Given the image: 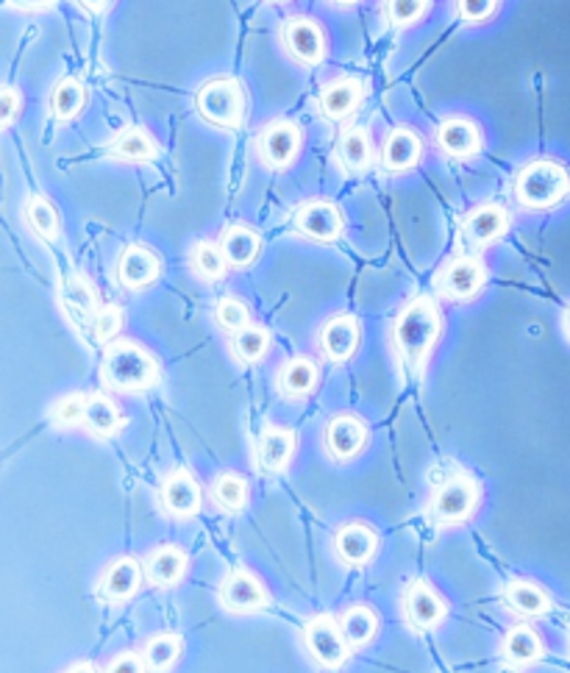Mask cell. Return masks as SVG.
<instances>
[{
    "label": "cell",
    "mask_w": 570,
    "mask_h": 673,
    "mask_svg": "<svg viewBox=\"0 0 570 673\" xmlns=\"http://www.w3.org/2000/svg\"><path fill=\"white\" fill-rule=\"evenodd\" d=\"M442 331V315L437 309L434 298L429 295H418L409 300L396 317L392 326V348H396L398 365L409 376H420L429 365V356L434 350L437 339Z\"/></svg>",
    "instance_id": "cell-1"
},
{
    "label": "cell",
    "mask_w": 570,
    "mask_h": 673,
    "mask_svg": "<svg viewBox=\"0 0 570 673\" xmlns=\"http://www.w3.org/2000/svg\"><path fill=\"white\" fill-rule=\"evenodd\" d=\"M101 378L114 393H142L157 387L162 370L157 356L134 339H114L107 345L101 362Z\"/></svg>",
    "instance_id": "cell-2"
},
{
    "label": "cell",
    "mask_w": 570,
    "mask_h": 673,
    "mask_svg": "<svg viewBox=\"0 0 570 673\" xmlns=\"http://www.w3.org/2000/svg\"><path fill=\"white\" fill-rule=\"evenodd\" d=\"M514 195L526 209H553L570 195V172L551 159H537L518 172Z\"/></svg>",
    "instance_id": "cell-3"
},
{
    "label": "cell",
    "mask_w": 570,
    "mask_h": 673,
    "mask_svg": "<svg viewBox=\"0 0 570 673\" xmlns=\"http://www.w3.org/2000/svg\"><path fill=\"white\" fill-rule=\"evenodd\" d=\"M481 504V484L470 473L446 478L431 495L429 512L440 526H459L476 515Z\"/></svg>",
    "instance_id": "cell-4"
},
{
    "label": "cell",
    "mask_w": 570,
    "mask_h": 673,
    "mask_svg": "<svg viewBox=\"0 0 570 673\" xmlns=\"http://www.w3.org/2000/svg\"><path fill=\"white\" fill-rule=\"evenodd\" d=\"M303 643L312 660L326 671H337L351 656V643L346 640V632L340 626V617L334 615H314L303 626Z\"/></svg>",
    "instance_id": "cell-5"
},
{
    "label": "cell",
    "mask_w": 570,
    "mask_h": 673,
    "mask_svg": "<svg viewBox=\"0 0 570 673\" xmlns=\"http://www.w3.org/2000/svg\"><path fill=\"white\" fill-rule=\"evenodd\" d=\"M196 106L203 120L220 128H237L246 117V95H242L240 83L231 78H214V81L203 83Z\"/></svg>",
    "instance_id": "cell-6"
},
{
    "label": "cell",
    "mask_w": 570,
    "mask_h": 673,
    "mask_svg": "<svg viewBox=\"0 0 570 673\" xmlns=\"http://www.w3.org/2000/svg\"><path fill=\"white\" fill-rule=\"evenodd\" d=\"M403 617L414 632H431L448 617V601L426 578H414L403 590Z\"/></svg>",
    "instance_id": "cell-7"
},
{
    "label": "cell",
    "mask_w": 570,
    "mask_h": 673,
    "mask_svg": "<svg viewBox=\"0 0 570 673\" xmlns=\"http://www.w3.org/2000/svg\"><path fill=\"white\" fill-rule=\"evenodd\" d=\"M146 578V565L134 556H118L103 567L101 578H98V598L107 604H126L134 598Z\"/></svg>",
    "instance_id": "cell-8"
},
{
    "label": "cell",
    "mask_w": 570,
    "mask_h": 673,
    "mask_svg": "<svg viewBox=\"0 0 570 673\" xmlns=\"http://www.w3.org/2000/svg\"><path fill=\"white\" fill-rule=\"evenodd\" d=\"M220 604L229 612H259L270 604V593L257 573L248 571V567H234L223 578Z\"/></svg>",
    "instance_id": "cell-9"
},
{
    "label": "cell",
    "mask_w": 570,
    "mask_h": 673,
    "mask_svg": "<svg viewBox=\"0 0 570 673\" xmlns=\"http://www.w3.org/2000/svg\"><path fill=\"white\" fill-rule=\"evenodd\" d=\"M487 281V270L473 256H457L448 261L437 276V289L448 300H470L481 293Z\"/></svg>",
    "instance_id": "cell-10"
},
{
    "label": "cell",
    "mask_w": 570,
    "mask_h": 673,
    "mask_svg": "<svg viewBox=\"0 0 570 673\" xmlns=\"http://www.w3.org/2000/svg\"><path fill=\"white\" fill-rule=\"evenodd\" d=\"M159 504L170 517L187 521V517H196L203 509V487L187 471H173L162 482Z\"/></svg>",
    "instance_id": "cell-11"
},
{
    "label": "cell",
    "mask_w": 570,
    "mask_h": 673,
    "mask_svg": "<svg viewBox=\"0 0 570 673\" xmlns=\"http://www.w3.org/2000/svg\"><path fill=\"white\" fill-rule=\"evenodd\" d=\"M298 451V434L287 426H264L257 439V467L262 473H281L290 467Z\"/></svg>",
    "instance_id": "cell-12"
},
{
    "label": "cell",
    "mask_w": 570,
    "mask_h": 673,
    "mask_svg": "<svg viewBox=\"0 0 570 673\" xmlns=\"http://www.w3.org/2000/svg\"><path fill=\"white\" fill-rule=\"evenodd\" d=\"M368 437H370L368 423L357 415L331 417L329 426H326V432H323L326 451H329V454L340 462L353 459V456L362 454L364 445H368Z\"/></svg>",
    "instance_id": "cell-13"
},
{
    "label": "cell",
    "mask_w": 570,
    "mask_h": 673,
    "mask_svg": "<svg viewBox=\"0 0 570 673\" xmlns=\"http://www.w3.org/2000/svg\"><path fill=\"white\" fill-rule=\"evenodd\" d=\"M379 532L362 521L342 523L334 532V551L346 565H368L379 554Z\"/></svg>",
    "instance_id": "cell-14"
},
{
    "label": "cell",
    "mask_w": 570,
    "mask_h": 673,
    "mask_svg": "<svg viewBox=\"0 0 570 673\" xmlns=\"http://www.w3.org/2000/svg\"><path fill=\"white\" fill-rule=\"evenodd\" d=\"M359 343H362V326H359V320L353 315H337L331 320H326V326L320 328V350L334 365L351 359L357 354Z\"/></svg>",
    "instance_id": "cell-15"
},
{
    "label": "cell",
    "mask_w": 570,
    "mask_h": 673,
    "mask_svg": "<svg viewBox=\"0 0 570 673\" xmlns=\"http://www.w3.org/2000/svg\"><path fill=\"white\" fill-rule=\"evenodd\" d=\"M301 150V131L290 120H273L259 137V154L270 167H290Z\"/></svg>",
    "instance_id": "cell-16"
},
{
    "label": "cell",
    "mask_w": 570,
    "mask_h": 673,
    "mask_svg": "<svg viewBox=\"0 0 570 673\" xmlns=\"http://www.w3.org/2000/svg\"><path fill=\"white\" fill-rule=\"evenodd\" d=\"M296 226L303 237L314 239V243H334L342 234V211L329 200H312V204L301 206L296 215Z\"/></svg>",
    "instance_id": "cell-17"
},
{
    "label": "cell",
    "mask_w": 570,
    "mask_h": 673,
    "mask_svg": "<svg viewBox=\"0 0 570 673\" xmlns=\"http://www.w3.org/2000/svg\"><path fill=\"white\" fill-rule=\"evenodd\" d=\"M146 578L153 587H176L179 582H184L187 571H190V556L179 545H157L151 554L146 556Z\"/></svg>",
    "instance_id": "cell-18"
},
{
    "label": "cell",
    "mask_w": 570,
    "mask_h": 673,
    "mask_svg": "<svg viewBox=\"0 0 570 673\" xmlns=\"http://www.w3.org/2000/svg\"><path fill=\"white\" fill-rule=\"evenodd\" d=\"M501 601L509 612H514L518 617H526V621L546 617L553 606L548 590L540 587L537 582H526V578H512V582L503 584Z\"/></svg>",
    "instance_id": "cell-19"
},
{
    "label": "cell",
    "mask_w": 570,
    "mask_h": 673,
    "mask_svg": "<svg viewBox=\"0 0 570 673\" xmlns=\"http://www.w3.org/2000/svg\"><path fill=\"white\" fill-rule=\"evenodd\" d=\"M162 273V261L146 245H129L118 259V281L126 289H146Z\"/></svg>",
    "instance_id": "cell-20"
},
{
    "label": "cell",
    "mask_w": 570,
    "mask_h": 673,
    "mask_svg": "<svg viewBox=\"0 0 570 673\" xmlns=\"http://www.w3.org/2000/svg\"><path fill=\"white\" fill-rule=\"evenodd\" d=\"M501 656L512 667H531L546 656V643L540 632L529 623H514L507 629L501 640Z\"/></svg>",
    "instance_id": "cell-21"
},
{
    "label": "cell",
    "mask_w": 570,
    "mask_h": 673,
    "mask_svg": "<svg viewBox=\"0 0 570 673\" xmlns=\"http://www.w3.org/2000/svg\"><path fill=\"white\" fill-rule=\"evenodd\" d=\"M284 44L301 65H320L326 56V37L320 26L309 17H296L284 26Z\"/></svg>",
    "instance_id": "cell-22"
},
{
    "label": "cell",
    "mask_w": 570,
    "mask_h": 673,
    "mask_svg": "<svg viewBox=\"0 0 570 673\" xmlns=\"http://www.w3.org/2000/svg\"><path fill=\"white\" fill-rule=\"evenodd\" d=\"M320 382V367L318 362L309 359V356H296V359H287L279 367V376H276V387L284 398L301 400L318 389Z\"/></svg>",
    "instance_id": "cell-23"
},
{
    "label": "cell",
    "mask_w": 570,
    "mask_h": 673,
    "mask_svg": "<svg viewBox=\"0 0 570 673\" xmlns=\"http://www.w3.org/2000/svg\"><path fill=\"white\" fill-rule=\"evenodd\" d=\"M509 228V215L503 206L498 204H481L464 220V234L470 237V243L476 245H492L507 234Z\"/></svg>",
    "instance_id": "cell-24"
},
{
    "label": "cell",
    "mask_w": 570,
    "mask_h": 673,
    "mask_svg": "<svg viewBox=\"0 0 570 673\" xmlns=\"http://www.w3.org/2000/svg\"><path fill=\"white\" fill-rule=\"evenodd\" d=\"M437 142L448 156L468 159L481 150V131L476 128V122L464 120V117H451L437 128Z\"/></svg>",
    "instance_id": "cell-25"
},
{
    "label": "cell",
    "mask_w": 570,
    "mask_h": 673,
    "mask_svg": "<svg viewBox=\"0 0 570 673\" xmlns=\"http://www.w3.org/2000/svg\"><path fill=\"white\" fill-rule=\"evenodd\" d=\"M420 154H423V142L412 128H392L384 139V148H381V161H384L387 170L401 172L418 165Z\"/></svg>",
    "instance_id": "cell-26"
},
{
    "label": "cell",
    "mask_w": 570,
    "mask_h": 673,
    "mask_svg": "<svg viewBox=\"0 0 570 673\" xmlns=\"http://www.w3.org/2000/svg\"><path fill=\"white\" fill-rule=\"evenodd\" d=\"M62 304L64 311H68L70 320L76 326H87L92 331V323L98 317V306H96V293H92L90 284L79 276H70L62 281Z\"/></svg>",
    "instance_id": "cell-27"
},
{
    "label": "cell",
    "mask_w": 570,
    "mask_h": 673,
    "mask_svg": "<svg viewBox=\"0 0 570 673\" xmlns=\"http://www.w3.org/2000/svg\"><path fill=\"white\" fill-rule=\"evenodd\" d=\"M84 426L90 428L96 437H118L126 426V417H123V412H120V406L114 404L109 395L96 393L87 398Z\"/></svg>",
    "instance_id": "cell-28"
},
{
    "label": "cell",
    "mask_w": 570,
    "mask_h": 673,
    "mask_svg": "<svg viewBox=\"0 0 570 673\" xmlns=\"http://www.w3.org/2000/svg\"><path fill=\"white\" fill-rule=\"evenodd\" d=\"M209 495H212L214 506H218L220 512L240 515V512H246L248 504H251V484H248L246 476H240V473H220L212 482Z\"/></svg>",
    "instance_id": "cell-29"
},
{
    "label": "cell",
    "mask_w": 570,
    "mask_h": 673,
    "mask_svg": "<svg viewBox=\"0 0 570 673\" xmlns=\"http://www.w3.org/2000/svg\"><path fill=\"white\" fill-rule=\"evenodd\" d=\"M362 100V83L357 78H340L331 81L320 95V109L329 120H346Z\"/></svg>",
    "instance_id": "cell-30"
},
{
    "label": "cell",
    "mask_w": 570,
    "mask_h": 673,
    "mask_svg": "<svg viewBox=\"0 0 570 673\" xmlns=\"http://www.w3.org/2000/svg\"><path fill=\"white\" fill-rule=\"evenodd\" d=\"M340 626H342V632H346V640L351 643V649L357 651V649H362V645L373 643L376 634H379V629H381V621H379V615L373 612V606L353 604L342 612Z\"/></svg>",
    "instance_id": "cell-31"
},
{
    "label": "cell",
    "mask_w": 570,
    "mask_h": 673,
    "mask_svg": "<svg viewBox=\"0 0 570 673\" xmlns=\"http://www.w3.org/2000/svg\"><path fill=\"white\" fill-rule=\"evenodd\" d=\"M220 248H223L226 259L234 267H248L257 261L259 250H262V239L253 228L248 226H229L220 237Z\"/></svg>",
    "instance_id": "cell-32"
},
{
    "label": "cell",
    "mask_w": 570,
    "mask_h": 673,
    "mask_svg": "<svg viewBox=\"0 0 570 673\" xmlns=\"http://www.w3.org/2000/svg\"><path fill=\"white\" fill-rule=\"evenodd\" d=\"M109 154L123 161H153L159 156V142L146 128H126L112 139Z\"/></svg>",
    "instance_id": "cell-33"
},
{
    "label": "cell",
    "mask_w": 570,
    "mask_h": 673,
    "mask_svg": "<svg viewBox=\"0 0 570 673\" xmlns=\"http://www.w3.org/2000/svg\"><path fill=\"white\" fill-rule=\"evenodd\" d=\"M181 654H184V637L173 632L157 634L142 649V656H146V665L151 673H168L181 660Z\"/></svg>",
    "instance_id": "cell-34"
},
{
    "label": "cell",
    "mask_w": 570,
    "mask_h": 673,
    "mask_svg": "<svg viewBox=\"0 0 570 673\" xmlns=\"http://www.w3.org/2000/svg\"><path fill=\"white\" fill-rule=\"evenodd\" d=\"M26 220L37 237L48 239V243L59 237V211L46 195H31L29 204H26Z\"/></svg>",
    "instance_id": "cell-35"
},
{
    "label": "cell",
    "mask_w": 570,
    "mask_h": 673,
    "mask_svg": "<svg viewBox=\"0 0 570 673\" xmlns=\"http://www.w3.org/2000/svg\"><path fill=\"white\" fill-rule=\"evenodd\" d=\"M231 350H234L237 359L246 362V365L262 362L270 350V331L262 326H246L231 339Z\"/></svg>",
    "instance_id": "cell-36"
},
{
    "label": "cell",
    "mask_w": 570,
    "mask_h": 673,
    "mask_svg": "<svg viewBox=\"0 0 570 673\" xmlns=\"http://www.w3.org/2000/svg\"><path fill=\"white\" fill-rule=\"evenodd\" d=\"M373 159V145L364 128H348L340 139V161L346 170H364Z\"/></svg>",
    "instance_id": "cell-37"
},
{
    "label": "cell",
    "mask_w": 570,
    "mask_h": 673,
    "mask_svg": "<svg viewBox=\"0 0 570 673\" xmlns=\"http://www.w3.org/2000/svg\"><path fill=\"white\" fill-rule=\"evenodd\" d=\"M190 261H192V270H196L201 278H207V281H218V278H223L226 270H229V259H226L223 248L214 243L192 245Z\"/></svg>",
    "instance_id": "cell-38"
},
{
    "label": "cell",
    "mask_w": 570,
    "mask_h": 673,
    "mask_svg": "<svg viewBox=\"0 0 570 673\" xmlns=\"http://www.w3.org/2000/svg\"><path fill=\"white\" fill-rule=\"evenodd\" d=\"M84 87L76 78H64L51 92V115L57 120H73L81 111V106H84Z\"/></svg>",
    "instance_id": "cell-39"
},
{
    "label": "cell",
    "mask_w": 570,
    "mask_h": 673,
    "mask_svg": "<svg viewBox=\"0 0 570 673\" xmlns=\"http://www.w3.org/2000/svg\"><path fill=\"white\" fill-rule=\"evenodd\" d=\"M87 398H90V395H81V393L62 395V398H59L57 404L51 406V423H53V426H57V428L84 426Z\"/></svg>",
    "instance_id": "cell-40"
},
{
    "label": "cell",
    "mask_w": 570,
    "mask_h": 673,
    "mask_svg": "<svg viewBox=\"0 0 570 673\" xmlns=\"http://www.w3.org/2000/svg\"><path fill=\"white\" fill-rule=\"evenodd\" d=\"M214 320H218V326L223 331L237 334L246 326H251V311H248V306L240 298H223L218 304V309H214Z\"/></svg>",
    "instance_id": "cell-41"
},
{
    "label": "cell",
    "mask_w": 570,
    "mask_h": 673,
    "mask_svg": "<svg viewBox=\"0 0 570 673\" xmlns=\"http://www.w3.org/2000/svg\"><path fill=\"white\" fill-rule=\"evenodd\" d=\"M429 11V0H387V17L396 26H412Z\"/></svg>",
    "instance_id": "cell-42"
},
{
    "label": "cell",
    "mask_w": 570,
    "mask_h": 673,
    "mask_svg": "<svg viewBox=\"0 0 570 673\" xmlns=\"http://www.w3.org/2000/svg\"><path fill=\"white\" fill-rule=\"evenodd\" d=\"M120 328H123V311H120L118 306H103V309L98 311L96 323H92V337H96L98 343H114Z\"/></svg>",
    "instance_id": "cell-43"
},
{
    "label": "cell",
    "mask_w": 570,
    "mask_h": 673,
    "mask_svg": "<svg viewBox=\"0 0 570 673\" xmlns=\"http://www.w3.org/2000/svg\"><path fill=\"white\" fill-rule=\"evenodd\" d=\"M103 673H151L146 665V656L142 651H120L118 656L107 662Z\"/></svg>",
    "instance_id": "cell-44"
},
{
    "label": "cell",
    "mask_w": 570,
    "mask_h": 673,
    "mask_svg": "<svg viewBox=\"0 0 570 673\" xmlns=\"http://www.w3.org/2000/svg\"><path fill=\"white\" fill-rule=\"evenodd\" d=\"M498 9V0H457V11L464 22H481L492 17Z\"/></svg>",
    "instance_id": "cell-45"
},
{
    "label": "cell",
    "mask_w": 570,
    "mask_h": 673,
    "mask_svg": "<svg viewBox=\"0 0 570 673\" xmlns=\"http://www.w3.org/2000/svg\"><path fill=\"white\" fill-rule=\"evenodd\" d=\"M20 106H23V98H20L18 89L3 87V92H0V122H3V126H12Z\"/></svg>",
    "instance_id": "cell-46"
},
{
    "label": "cell",
    "mask_w": 570,
    "mask_h": 673,
    "mask_svg": "<svg viewBox=\"0 0 570 673\" xmlns=\"http://www.w3.org/2000/svg\"><path fill=\"white\" fill-rule=\"evenodd\" d=\"M12 6H18V9H29V11H40L48 9V6H53L57 0H9Z\"/></svg>",
    "instance_id": "cell-47"
},
{
    "label": "cell",
    "mask_w": 570,
    "mask_h": 673,
    "mask_svg": "<svg viewBox=\"0 0 570 673\" xmlns=\"http://www.w3.org/2000/svg\"><path fill=\"white\" fill-rule=\"evenodd\" d=\"M64 673H98V665L90 660H79V662H73V665H70Z\"/></svg>",
    "instance_id": "cell-48"
},
{
    "label": "cell",
    "mask_w": 570,
    "mask_h": 673,
    "mask_svg": "<svg viewBox=\"0 0 570 673\" xmlns=\"http://www.w3.org/2000/svg\"><path fill=\"white\" fill-rule=\"evenodd\" d=\"M109 3H112V0H81V6L90 11H103Z\"/></svg>",
    "instance_id": "cell-49"
},
{
    "label": "cell",
    "mask_w": 570,
    "mask_h": 673,
    "mask_svg": "<svg viewBox=\"0 0 570 673\" xmlns=\"http://www.w3.org/2000/svg\"><path fill=\"white\" fill-rule=\"evenodd\" d=\"M562 328H564V337L570 339V306L564 309V315H562Z\"/></svg>",
    "instance_id": "cell-50"
},
{
    "label": "cell",
    "mask_w": 570,
    "mask_h": 673,
    "mask_svg": "<svg viewBox=\"0 0 570 673\" xmlns=\"http://www.w3.org/2000/svg\"><path fill=\"white\" fill-rule=\"evenodd\" d=\"M334 3H340V6H353V3H359V0H334Z\"/></svg>",
    "instance_id": "cell-51"
}]
</instances>
